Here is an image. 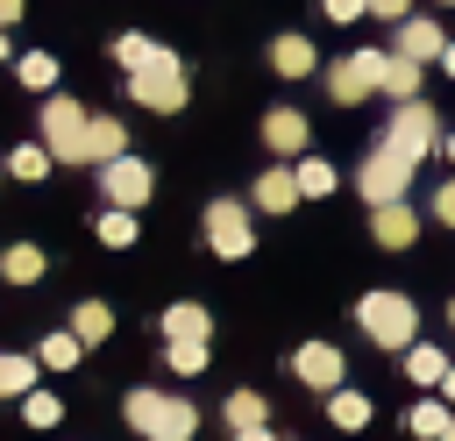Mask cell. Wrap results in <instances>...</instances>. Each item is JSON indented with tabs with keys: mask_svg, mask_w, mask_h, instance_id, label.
Instances as JSON below:
<instances>
[{
	"mask_svg": "<svg viewBox=\"0 0 455 441\" xmlns=\"http://www.w3.org/2000/svg\"><path fill=\"white\" fill-rule=\"evenodd\" d=\"M391 50H398V57H412V64H434V57L448 50V28H441V21H427V14H405V21H398V36H391Z\"/></svg>",
	"mask_w": 455,
	"mask_h": 441,
	"instance_id": "12",
	"label": "cell"
},
{
	"mask_svg": "<svg viewBox=\"0 0 455 441\" xmlns=\"http://www.w3.org/2000/svg\"><path fill=\"white\" fill-rule=\"evenodd\" d=\"M384 142H391V149H405V156L419 164L427 149H441V114H434L427 100H398V107H391V128H384Z\"/></svg>",
	"mask_w": 455,
	"mask_h": 441,
	"instance_id": "6",
	"label": "cell"
},
{
	"mask_svg": "<svg viewBox=\"0 0 455 441\" xmlns=\"http://www.w3.org/2000/svg\"><path fill=\"white\" fill-rule=\"evenodd\" d=\"M327 420H334L341 434H363V427H370V398L341 384V391H327Z\"/></svg>",
	"mask_w": 455,
	"mask_h": 441,
	"instance_id": "20",
	"label": "cell"
},
{
	"mask_svg": "<svg viewBox=\"0 0 455 441\" xmlns=\"http://www.w3.org/2000/svg\"><path fill=\"white\" fill-rule=\"evenodd\" d=\"M412 171H419V164H412L405 149L377 142V149L363 156V199H370V206H391V199H405V192H412Z\"/></svg>",
	"mask_w": 455,
	"mask_h": 441,
	"instance_id": "5",
	"label": "cell"
},
{
	"mask_svg": "<svg viewBox=\"0 0 455 441\" xmlns=\"http://www.w3.org/2000/svg\"><path fill=\"white\" fill-rule=\"evenodd\" d=\"M14 78H21L28 92H50V85H57V57H50V50H28V57H14Z\"/></svg>",
	"mask_w": 455,
	"mask_h": 441,
	"instance_id": "25",
	"label": "cell"
},
{
	"mask_svg": "<svg viewBox=\"0 0 455 441\" xmlns=\"http://www.w3.org/2000/svg\"><path fill=\"white\" fill-rule=\"evenodd\" d=\"M448 327H455V299H448Z\"/></svg>",
	"mask_w": 455,
	"mask_h": 441,
	"instance_id": "43",
	"label": "cell"
},
{
	"mask_svg": "<svg viewBox=\"0 0 455 441\" xmlns=\"http://www.w3.org/2000/svg\"><path fill=\"white\" fill-rule=\"evenodd\" d=\"M206 249L228 256V263L256 249V228H249V206H242V199H213V206H206Z\"/></svg>",
	"mask_w": 455,
	"mask_h": 441,
	"instance_id": "9",
	"label": "cell"
},
{
	"mask_svg": "<svg viewBox=\"0 0 455 441\" xmlns=\"http://www.w3.org/2000/svg\"><path fill=\"white\" fill-rule=\"evenodd\" d=\"M36 370L43 363H28V356H0V398H28L36 391Z\"/></svg>",
	"mask_w": 455,
	"mask_h": 441,
	"instance_id": "26",
	"label": "cell"
},
{
	"mask_svg": "<svg viewBox=\"0 0 455 441\" xmlns=\"http://www.w3.org/2000/svg\"><path fill=\"white\" fill-rule=\"evenodd\" d=\"M384 57H391V50H355V57H341V64H327V92H334L341 107L370 100V92L384 85Z\"/></svg>",
	"mask_w": 455,
	"mask_h": 441,
	"instance_id": "7",
	"label": "cell"
},
{
	"mask_svg": "<svg viewBox=\"0 0 455 441\" xmlns=\"http://www.w3.org/2000/svg\"><path fill=\"white\" fill-rule=\"evenodd\" d=\"M441 149H448V164H455V135H441Z\"/></svg>",
	"mask_w": 455,
	"mask_h": 441,
	"instance_id": "41",
	"label": "cell"
},
{
	"mask_svg": "<svg viewBox=\"0 0 455 441\" xmlns=\"http://www.w3.org/2000/svg\"><path fill=\"white\" fill-rule=\"evenodd\" d=\"M291 377H299L306 391H341V349H334V341H306V349L291 356Z\"/></svg>",
	"mask_w": 455,
	"mask_h": 441,
	"instance_id": "11",
	"label": "cell"
},
{
	"mask_svg": "<svg viewBox=\"0 0 455 441\" xmlns=\"http://www.w3.org/2000/svg\"><path fill=\"white\" fill-rule=\"evenodd\" d=\"M235 441H277L270 427H235Z\"/></svg>",
	"mask_w": 455,
	"mask_h": 441,
	"instance_id": "37",
	"label": "cell"
},
{
	"mask_svg": "<svg viewBox=\"0 0 455 441\" xmlns=\"http://www.w3.org/2000/svg\"><path fill=\"white\" fill-rule=\"evenodd\" d=\"M21 21V0H0V28H14Z\"/></svg>",
	"mask_w": 455,
	"mask_h": 441,
	"instance_id": "38",
	"label": "cell"
},
{
	"mask_svg": "<svg viewBox=\"0 0 455 441\" xmlns=\"http://www.w3.org/2000/svg\"><path fill=\"white\" fill-rule=\"evenodd\" d=\"M370 14H377V21H405V14H412V0H370Z\"/></svg>",
	"mask_w": 455,
	"mask_h": 441,
	"instance_id": "36",
	"label": "cell"
},
{
	"mask_svg": "<svg viewBox=\"0 0 455 441\" xmlns=\"http://www.w3.org/2000/svg\"><path fill=\"white\" fill-rule=\"evenodd\" d=\"M164 370L171 377H199L206 370V341H164Z\"/></svg>",
	"mask_w": 455,
	"mask_h": 441,
	"instance_id": "28",
	"label": "cell"
},
{
	"mask_svg": "<svg viewBox=\"0 0 455 441\" xmlns=\"http://www.w3.org/2000/svg\"><path fill=\"white\" fill-rule=\"evenodd\" d=\"M370 242H377V249H391V256H398V249H412V242H419V213H412L405 199L370 206Z\"/></svg>",
	"mask_w": 455,
	"mask_h": 441,
	"instance_id": "10",
	"label": "cell"
},
{
	"mask_svg": "<svg viewBox=\"0 0 455 441\" xmlns=\"http://www.w3.org/2000/svg\"><path fill=\"white\" fill-rule=\"evenodd\" d=\"M92 178H100L107 206H128V213H142V206H149V192H156V178H149V164H142V156H114V164H100Z\"/></svg>",
	"mask_w": 455,
	"mask_h": 441,
	"instance_id": "8",
	"label": "cell"
},
{
	"mask_svg": "<svg viewBox=\"0 0 455 441\" xmlns=\"http://www.w3.org/2000/svg\"><path fill=\"white\" fill-rule=\"evenodd\" d=\"M263 420H270V405L256 391H228V427H263Z\"/></svg>",
	"mask_w": 455,
	"mask_h": 441,
	"instance_id": "32",
	"label": "cell"
},
{
	"mask_svg": "<svg viewBox=\"0 0 455 441\" xmlns=\"http://www.w3.org/2000/svg\"><path fill=\"white\" fill-rule=\"evenodd\" d=\"M270 71L277 78H313V43L306 36H277L270 43Z\"/></svg>",
	"mask_w": 455,
	"mask_h": 441,
	"instance_id": "17",
	"label": "cell"
},
{
	"mask_svg": "<svg viewBox=\"0 0 455 441\" xmlns=\"http://www.w3.org/2000/svg\"><path fill=\"white\" fill-rule=\"evenodd\" d=\"M0 64H7V28H0Z\"/></svg>",
	"mask_w": 455,
	"mask_h": 441,
	"instance_id": "42",
	"label": "cell"
},
{
	"mask_svg": "<svg viewBox=\"0 0 455 441\" xmlns=\"http://www.w3.org/2000/svg\"><path fill=\"white\" fill-rule=\"evenodd\" d=\"M299 199H306V192H299V171H284V164H270V171L256 178V206H263V213H291Z\"/></svg>",
	"mask_w": 455,
	"mask_h": 441,
	"instance_id": "15",
	"label": "cell"
},
{
	"mask_svg": "<svg viewBox=\"0 0 455 441\" xmlns=\"http://www.w3.org/2000/svg\"><path fill=\"white\" fill-rule=\"evenodd\" d=\"M36 363H43V370H78V363H85V341H78L71 327H64V334H43Z\"/></svg>",
	"mask_w": 455,
	"mask_h": 441,
	"instance_id": "21",
	"label": "cell"
},
{
	"mask_svg": "<svg viewBox=\"0 0 455 441\" xmlns=\"http://www.w3.org/2000/svg\"><path fill=\"white\" fill-rule=\"evenodd\" d=\"M156 50H164V43H149L142 28H128V36H114V57H121V71H142V64H149Z\"/></svg>",
	"mask_w": 455,
	"mask_h": 441,
	"instance_id": "29",
	"label": "cell"
},
{
	"mask_svg": "<svg viewBox=\"0 0 455 441\" xmlns=\"http://www.w3.org/2000/svg\"><path fill=\"white\" fill-rule=\"evenodd\" d=\"M92 235H100L107 249H128V242H135V213H128V206H107V213L92 220Z\"/></svg>",
	"mask_w": 455,
	"mask_h": 441,
	"instance_id": "27",
	"label": "cell"
},
{
	"mask_svg": "<svg viewBox=\"0 0 455 441\" xmlns=\"http://www.w3.org/2000/svg\"><path fill=\"white\" fill-rule=\"evenodd\" d=\"M306 142H313L306 135V114H291V107H270L263 114V149L270 156H306Z\"/></svg>",
	"mask_w": 455,
	"mask_h": 441,
	"instance_id": "13",
	"label": "cell"
},
{
	"mask_svg": "<svg viewBox=\"0 0 455 441\" xmlns=\"http://www.w3.org/2000/svg\"><path fill=\"white\" fill-rule=\"evenodd\" d=\"M21 420H28V427H57V420H64V405H57L50 391H28V398H21Z\"/></svg>",
	"mask_w": 455,
	"mask_h": 441,
	"instance_id": "33",
	"label": "cell"
},
{
	"mask_svg": "<svg viewBox=\"0 0 455 441\" xmlns=\"http://www.w3.org/2000/svg\"><path fill=\"white\" fill-rule=\"evenodd\" d=\"M114 156H128V128H121L114 114H92V121H85V164L100 171V164H114Z\"/></svg>",
	"mask_w": 455,
	"mask_h": 441,
	"instance_id": "14",
	"label": "cell"
},
{
	"mask_svg": "<svg viewBox=\"0 0 455 441\" xmlns=\"http://www.w3.org/2000/svg\"><path fill=\"white\" fill-rule=\"evenodd\" d=\"M164 341H213V313L206 306H164Z\"/></svg>",
	"mask_w": 455,
	"mask_h": 441,
	"instance_id": "16",
	"label": "cell"
},
{
	"mask_svg": "<svg viewBox=\"0 0 455 441\" xmlns=\"http://www.w3.org/2000/svg\"><path fill=\"white\" fill-rule=\"evenodd\" d=\"M441 398H448V405H455V363H448V377H441Z\"/></svg>",
	"mask_w": 455,
	"mask_h": 441,
	"instance_id": "39",
	"label": "cell"
},
{
	"mask_svg": "<svg viewBox=\"0 0 455 441\" xmlns=\"http://www.w3.org/2000/svg\"><path fill=\"white\" fill-rule=\"evenodd\" d=\"M0 277H7V285H36V277H43V249H36V242H14V249L0 256Z\"/></svg>",
	"mask_w": 455,
	"mask_h": 441,
	"instance_id": "23",
	"label": "cell"
},
{
	"mask_svg": "<svg viewBox=\"0 0 455 441\" xmlns=\"http://www.w3.org/2000/svg\"><path fill=\"white\" fill-rule=\"evenodd\" d=\"M128 100H142L149 114H178L185 107V64H178V50H156L142 71H128Z\"/></svg>",
	"mask_w": 455,
	"mask_h": 441,
	"instance_id": "3",
	"label": "cell"
},
{
	"mask_svg": "<svg viewBox=\"0 0 455 441\" xmlns=\"http://www.w3.org/2000/svg\"><path fill=\"white\" fill-rule=\"evenodd\" d=\"M121 413H128V427H135L142 441H192V434H199V405L178 398V391H156V384H135V391L121 398Z\"/></svg>",
	"mask_w": 455,
	"mask_h": 441,
	"instance_id": "1",
	"label": "cell"
},
{
	"mask_svg": "<svg viewBox=\"0 0 455 441\" xmlns=\"http://www.w3.org/2000/svg\"><path fill=\"white\" fill-rule=\"evenodd\" d=\"M441 71H448V78H455V43H448V50H441Z\"/></svg>",
	"mask_w": 455,
	"mask_h": 441,
	"instance_id": "40",
	"label": "cell"
},
{
	"mask_svg": "<svg viewBox=\"0 0 455 441\" xmlns=\"http://www.w3.org/2000/svg\"><path fill=\"white\" fill-rule=\"evenodd\" d=\"M71 334H78L85 349H100V341L114 334V306H100V299H78V306H71Z\"/></svg>",
	"mask_w": 455,
	"mask_h": 441,
	"instance_id": "18",
	"label": "cell"
},
{
	"mask_svg": "<svg viewBox=\"0 0 455 441\" xmlns=\"http://www.w3.org/2000/svg\"><path fill=\"white\" fill-rule=\"evenodd\" d=\"M419 78H427V64H412V57H384V85L377 92H391V100H419Z\"/></svg>",
	"mask_w": 455,
	"mask_h": 441,
	"instance_id": "19",
	"label": "cell"
},
{
	"mask_svg": "<svg viewBox=\"0 0 455 441\" xmlns=\"http://www.w3.org/2000/svg\"><path fill=\"white\" fill-rule=\"evenodd\" d=\"M441 7H455V0H441Z\"/></svg>",
	"mask_w": 455,
	"mask_h": 441,
	"instance_id": "45",
	"label": "cell"
},
{
	"mask_svg": "<svg viewBox=\"0 0 455 441\" xmlns=\"http://www.w3.org/2000/svg\"><path fill=\"white\" fill-rule=\"evenodd\" d=\"M299 192H306V199H327V192H334V164H327V156H299Z\"/></svg>",
	"mask_w": 455,
	"mask_h": 441,
	"instance_id": "31",
	"label": "cell"
},
{
	"mask_svg": "<svg viewBox=\"0 0 455 441\" xmlns=\"http://www.w3.org/2000/svg\"><path fill=\"white\" fill-rule=\"evenodd\" d=\"M50 164H57V156H50V149H43V142H21V149H14V156H7V171H14V178H21V185H36V178H43V171H50Z\"/></svg>",
	"mask_w": 455,
	"mask_h": 441,
	"instance_id": "30",
	"label": "cell"
},
{
	"mask_svg": "<svg viewBox=\"0 0 455 441\" xmlns=\"http://www.w3.org/2000/svg\"><path fill=\"white\" fill-rule=\"evenodd\" d=\"M448 420H455V405H448V398H419V405L405 413V427H412L419 441H441V434H448Z\"/></svg>",
	"mask_w": 455,
	"mask_h": 441,
	"instance_id": "22",
	"label": "cell"
},
{
	"mask_svg": "<svg viewBox=\"0 0 455 441\" xmlns=\"http://www.w3.org/2000/svg\"><path fill=\"white\" fill-rule=\"evenodd\" d=\"M427 213H434L441 228H455V178H448V185H434V199H427Z\"/></svg>",
	"mask_w": 455,
	"mask_h": 441,
	"instance_id": "34",
	"label": "cell"
},
{
	"mask_svg": "<svg viewBox=\"0 0 455 441\" xmlns=\"http://www.w3.org/2000/svg\"><path fill=\"white\" fill-rule=\"evenodd\" d=\"M405 377H412V384H441V377H448V356H441L434 341H412V349H405Z\"/></svg>",
	"mask_w": 455,
	"mask_h": 441,
	"instance_id": "24",
	"label": "cell"
},
{
	"mask_svg": "<svg viewBox=\"0 0 455 441\" xmlns=\"http://www.w3.org/2000/svg\"><path fill=\"white\" fill-rule=\"evenodd\" d=\"M43 149L57 164H85V107L78 100H64V92L43 100Z\"/></svg>",
	"mask_w": 455,
	"mask_h": 441,
	"instance_id": "4",
	"label": "cell"
},
{
	"mask_svg": "<svg viewBox=\"0 0 455 441\" xmlns=\"http://www.w3.org/2000/svg\"><path fill=\"white\" fill-rule=\"evenodd\" d=\"M327 7V21H363L370 14V0H320Z\"/></svg>",
	"mask_w": 455,
	"mask_h": 441,
	"instance_id": "35",
	"label": "cell"
},
{
	"mask_svg": "<svg viewBox=\"0 0 455 441\" xmlns=\"http://www.w3.org/2000/svg\"><path fill=\"white\" fill-rule=\"evenodd\" d=\"M355 327H363L377 349H398V356H405V349L419 341V306H412L405 292H363V299H355Z\"/></svg>",
	"mask_w": 455,
	"mask_h": 441,
	"instance_id": "2",
	"label": "cell"
},
{
	"mask_svg": "<svg viewBox=\"0 0 455 441\" xmlns=\"http://www.w3.org/2000/svg\"><path fill=\"white\" fill-rule=\"evenodd\" d=\"M441 441H455V420H448V434H441Z\"/></svg>",
	"mask_w": 455,
	"mask_h": 441,
	"instance_id": "44",
	"label": "cell"
}]
</instances>
